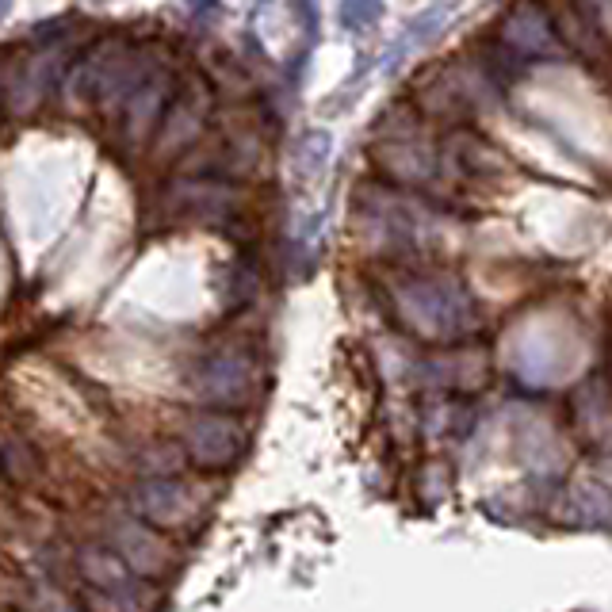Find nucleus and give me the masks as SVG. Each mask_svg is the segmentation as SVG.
<instances>
[{
  "label": "nucleus",
  "instance_id": "3",
  "mask_svg": "<svg viewBox=\"0 0 612 612\" xmlns=\"http://www.w3.org/2000/svg\"><path fill=\"white\" fill-rule=\"evenodd\" d=\"M203 131V100H199V88L180 92V100L169 111V134H165V146H184Z\"/></svg>",
  "mask_w": 612,
  "mask_h": 612
},
{
  "label": "nucleus",
  "instance_id": "1",
  "mask_svg": "<svg viewBox=\"0 0 612 612\" xmlns=\"http://www.w3.org/2000/svg\"><path fill=\"white\" fill-rule=\"evenodd\" d=\"M169 88H173V81L165 73H153V77H146L131 92V108H127V138L131 142H138V138H146L153 131L157 115H161L165 100H169Z\"/></svg>",
  "mask_w": 612,
  "mask_h": 612
},
{
  "label": "nucleus",
  "instance_id": "5",
  "mask_svg": "<svg viewBox=\"0 0 612 612\" xmlns=\"http://www.w3.org/2000/svg\"><path fill=\"white\" fill-rule=\"evenodd\" d=\"M299 150H303V157H299V161H303V169H306V173H314V169H318V165L326 161V153H329V134H322V131L306 134Z\"/></svg>",
  "mask_w": 612,
  "mask_h": 612
},
{
  "label": "nucleus",
  "instance_id": "2",
  "mask_svg": "<svg viewBox=\"0 0 612 612\" xmlns=\"http://www.w3.org/2000/svg\"><path fill=\"white\" fill-rule=\"evenodd\" d=\"M505 43L513 46L517 54H525V58H536V54H551L555 50V35H551V23L540 16V8L525 4L505 23Z\"/></svg>",
  "mask_w": 612,
  "mask_h": 612
},
{
  "label": "nucleus",
  "instance_id": "6",
  "mask_svg": "<svg viewBox=\"0 0 612 612\" xmlns=\"http://www.w3.org/2000/svg\"><path fill=\"white\" fill-rule=\"evenodd\" d=\"M8 12H12V0H0V20H4Z\"/></svg>",
  "mask_w": 612,
  "mask_h": 612
},
{
  "label": "nucleus",
  "instance_id": "4",
  "mask_svg": "<svg viewBox=\"0 0 612 612\" xmlns=\"http://www.w3.org/2000/svg\"><path fill=\"white\" fill-rule=\"evenodd\" d=\"M383 20V0H345L341 4V23L349 31H364Z\"/></svg>",
  "mask_w": 612,
  "mask_h": 612
}]
</instances>
